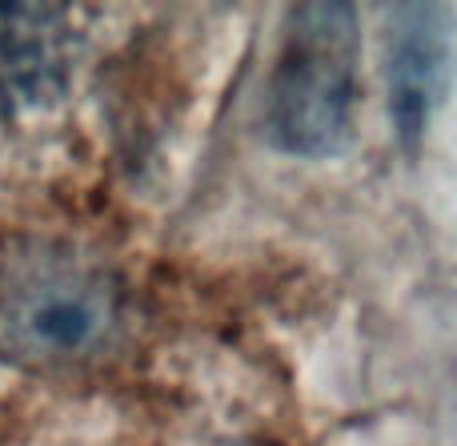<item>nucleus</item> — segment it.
Masks as SVG:
<instances>
[{
	"instance_id": "nucleus-3",
	"label": "nucleus",
	"mask_w": 457,
	"mask_h": 446,
	"mask_svg": "<svg viewBox=\"0 0 457 446\" xmlns=\"http://www.w3.org/2000/svg\"><path fill=\"white\" fill-rule=\"evenodd\" d=\"M77 29L61 4H0V121L45 109L69 88Z\"/></svg>"
},
{
	"instance_id": "nucleus-4",
	"label": "nucleus",
	"mask_w": 457,
	"mask_h": 446,
	"mask_svg": "<svg viewBox=\"0 0 457 446\" xmlns=\"http://www.w3.org/2000/svg\"><path fill=\"white\" fill-rule=\"evenodd\" d=\"M445 24L442 4H397L389 8V113L405 149H418L429 113L445 85Z\"/></svg>"
},
{
	"instance_id": "nucleus-1",
	"label": "nucleus",
	"mask_w": 457,
	"mask_h": 446,
	"mask_svg": "<svg viewBox=\"0 0 457 446\" xmlns=\"http://www.w3.org/2000/svg\"><path fill=\"white\" fill-rule=\"evenodd\" d=\"M125 322L120 278L61 238L0 241V358L29 370L77 366L109 350Z\"/></svg>"
},
{
	"instance_id": "nucleus-2",
	"label": "nucleus",
	"mask_w": 457,
	"mask_h": 446,
	"mask_svg": "<svg viewBox=\"0 0 457 446\" xmlns=\"http://www.w3.org/2000/svg\"><path fill=\"white\" fill-rule=\"evenodd\" d=\"M361 32L349 4H301L289 13L265 88L269 141L297 157H333L353 133Z\"/></svg>"
}]
</instances>
